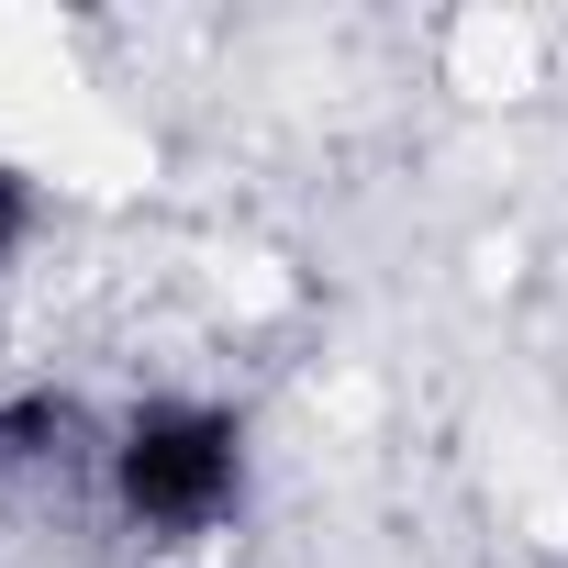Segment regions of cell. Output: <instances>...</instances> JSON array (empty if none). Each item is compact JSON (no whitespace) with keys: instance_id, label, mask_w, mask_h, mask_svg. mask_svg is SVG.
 Returning <instances> with one entry per match:
<instances>
[{"instance_id":"6da1fadb","label":"cell","mask_w":568,"mask_h":568,"mask_svg":"<svg viewBox=\"0 0 568 568\" xmlns=\"http://www.w3.org/2000/svg\"><path fill=\"white\" fill-rule=\"evenodd\" d=\"M101 501L145 557L212 546L256 501V424L212 390H145L101 424Z\"/></svg>"},{"instance_id":"7a4b0ae2","label":"cell","mask_w":568,"mask_h":568,"mask_svg":"<svg viewBox=\"0 0 568 568\" xmlns=\"http://www.w3.org/2000/svg\"><path fill=\"white\" fill-rule=\"evenodd\" d=\"M45 479H101V424L57 379L0 390V490H45Z\"/></svg>"},{"instance_id":"3957f363","label":"cell","mask_w":568,"mask_h":568,"mask_svg":"<svg viewBox=\"0 0 568 568\" xmlns=\"http://www.w3.org/2000/svg\"><path fill=\"white\" fill-rule=\"evenodd\" d=\"M34 234H45V179L23 156H0V278L34 256Z\"/></svg>"},{"instance_id":"277c9868","label":"cell","mask_w":568,"mask_h":568,"mask_svg":"<svg viewBox=\"0 0 568 568\" xmlns=\"http://www.w3.org/2000/svg\"><path fill=\"white\" fill-rule=\"evenodd\" d=\"M535 568H568V546H557V557H535Z\"/></svg>"}]
</instances>
